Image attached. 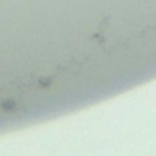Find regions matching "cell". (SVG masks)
Instances as JSON below:
<instances>
[{
    "label": "cell",
    "mask_w": 156,
    "mask_h": 156,
    "mask_svg": "<svg viewBox=\"0 0 156 156\" xmlns=\"http://www.w3.org/2000/svg\"><path fill=\"white\" fill-rule=\"evenodd\" d=\"M2 109H5V111L15 109V100H4L2 102Z\"/></svg>",
    "instance_id": "1"
},
{
    "label": "cell",
    "mask_w": 156,
    "mask_h": 156,
    "mask_svg": "<svg viewBox=\"0 0 156 156\" xmlns=\"http://www.w3.org/2000/svg\"><path fill=\"white\" fill-rule=\"evenodd\" d=\"M49 83H51V78H42L40 80V85H44V87H47Z\"/></svg>",
    "instance_id": "2"
}]
</instances>
